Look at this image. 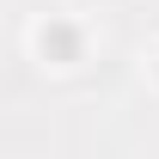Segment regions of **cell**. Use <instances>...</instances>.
<instances>
[{
	"instance_id": "1",
	"label": "cell",
	"mask_w": 159,
	"mask_h": 159,
	"mask_svg": "<svg viewBox=\"0 0 159 159\" xmlns=\"http://www.w3.org/2000/svg\"><path fill=\"white\" fill-rule=\"evenodd\" d=\"M37 43H43L49 61H80V25H67V19H49L37 31Z\"/></svg>"
}]
</instances>
